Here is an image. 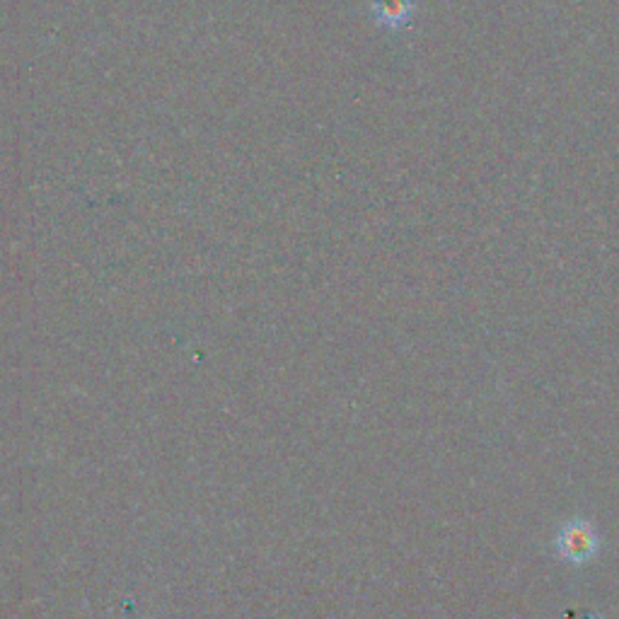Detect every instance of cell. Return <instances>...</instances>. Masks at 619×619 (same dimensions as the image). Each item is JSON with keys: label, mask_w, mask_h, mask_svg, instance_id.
Masks as SVG:
<instances>
[{"label": "cell", "mask_w": 619, "mask_h": 619, "mask_svg": "<svg viewBox=\"0 0 619 619\" xmlns=\"http://www.w3.org/2000/svg\"><path fill=\"white\" fill-rule=\"evenodd\" d=\"M598 537L588 523H569L559 535V552L569 562H586L596 554Z\"/></svg>", "instance_id": "cell-1"}]
</instances>
